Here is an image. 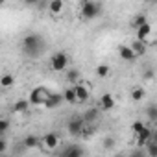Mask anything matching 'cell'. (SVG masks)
Wrapping results in <instances>:
<instances>
[{"instance_id":"7402d4cb","label":"cell","mask_w":157,"mask_h":157,"mask_svg":"<svg viewBox=\"0 0 157 157\" xmlns=\"http://www.w3.org/2000/svg\"><path fill=\"white\" fill-rule=\"evenodd\" d=\"M48 10H50V13L57 15V13H61V10H63V2H61V0H52V2L48 4Z\"/></svg>"},{"instance_id":"e0dca14e","label":"cell","mask_w":157,"mask_h":157,"mask_svg":"<svg viewBox=\"0 0 157 157\" xmlns=\"http://www.w3.org/2000/svg\"><path fill=\"white\" fill-rule=\"evenodd\" d=\"M28 107H30V104H28L26 98H21V100H17V102L13 104V111H15V113H26Z\"/></svg>"},{"instance_id":"603a6c76","label":"cell","mask_w":157,"mask_h":157,"mask_svg":"<svg viewBox=\"0 0 157 157\" xmlns=\"http://www.w3.org/2000/svg\"><path fill=\"white\" fill-rule=\"evenodd\" d=\"M148 21H146V15H142V13H139V15H135V19H133V22H131V26L133 28H140V26H144Z\"/></svg>"},{"instance_id":"f1b7e54d","label":"cell","mask_w":157,"mask_h":157,"mask_svg":"<svg viewBox=\"0 0 157 157\" xmlns=\"http://www.w3.org/2000/svg\"><path fill=\"white\" fill-rule=\"evenodd\" d=\"M142 128H144V124H142V120H135V122H133V126H131V129H133L135 133H139V131H140Z\"/></svg>"},{"instance_id":"1f68e13d","label":"cell","mask_w":157,"mask_h":157,"mask_svg":"<svg viewBox=\"0 0 157 157\" xmlns=\"http://www.w3.org/2000/svg\"><path fill=\"white\" fill-rule=\"evenodd\" d=\"M113 157H126L124 153H117V155H113Z\"/></svg>"},{"instance_id":"30bf717a","label":"cell","mask_w":157,"mask_h":157,"mask_svg":"<svg viewBox=\"0 0 157 157\" xmlns=\"http://www.w3.org/2000/svg\"><path fill=\"white\" fill-rule=\"evenodd\" d=\"M74 87V93H76V102H82V104H85L87 100H89V89L85 87V85H72Z\"/></svg>"},{"instance_id":"7a4b0ae2","label":"cell","mask_w":157,"mask_h":157,"mask_svg":"<svg viewBox=\"0 0 157 157\" xmlns=\"http://www.w3.org/2000/svg\"><path fill=\"white\" fill-rule=\"evenodd\" d=\"M102 13V4L100 2H93V0H85L82 4V10H80V17L85 19V21H91V19H96L100 17Z\"/></svg>"},{"instance_id":"5bb4252c","label":"cell","mask_w":157,"mask_h":157,"mask_svg":"<svg viewBox=\"0 0 157 157\" xmlns=\"http://www.w3.org/2000/svg\"><path fill=\"white\" fill-rule=\"evenodd\" d=\"M100 109H104V111H109V109H113L115 107V98H113V94H104L102 98H100Z\"/></svg>"},{"instance_id":"d4e9b609","label":"cell","mask_w":157,"mask_h":157,"mask_svg":"<svg viewBox=\"0 0 157 157\" xmlns=\"http://www.w3.org/2000/svg\"><path fill=\"white\" fill-rule=\"evenodd\" d=\"M146 115H148V120L155 122V120H157V105H150L148 111H146Z\"/></svg>"},{"instance_id":"6da1fadb","label":"cell","mask_w":157,"mask_h":157,"mask_svg":"<svg viewBox=\"0 0 157 157\" xmlns=\"http://www.w3.org/2000/svg\"><path fill=\"white\" fill-rule=\"evenodd\" d=\"M44 50H46V43H44L43 35H39V33H28L22 39V52L28 57H39V56L44 54Z\"/></svg>"},{"instance_id":"9c48e42d","label":"cell","mask_w":157,"mask_h":157,"mask_svg":"<svg viewBox=\"0 0 157 157\" xmlns=\"http://www.w3.org/2000/svg\"><path fill=\"white\" fill-rule=\"evenodd\" d=\"M153 135H155V133H153L148 126H144V128L137 133V146H139V148H144V146H146V142H148Z\"/></svg>"},{"instance_id":"f546056e","label":"cell","mask_w":157,"mask_h":157,"mask_svg":"<svg viewBox=\"0 0 157 157\" xmlns=\"http://www.w3.org/2000/svg\"><path fill=\"white\" fill-rule=\"evenodd\" d=\"M6 150H8V142H6V139L0 137V155L6 153Z\"/></svg>"},{"instance_id":"3957f363","label":"cell","mask_w":157,"mask_h":157,"mask_svg":"<svg viewBox=\"0 0 157 157\" xmlns=\"http://www.w3.org/2000/svg\"><path fill=\"white\" fill-rule=\"evenodd\" d=\"M50 96V93L46 91V87H35L32 93H30V98H28V104L30 105H44L46 98Z\"/></svg>"},{"instance_id":"9a60e30c","label":"cell","mask_w":157,"mask_h":157,"mask_svg":"<svg viewBox=\"0 0 157 157\" xmlns=\"http://www.w3.org/2000/svg\"><path fill=\"white\" fill-rule=\"evenodd\" d=\"M151 33V26L146 22L144 26H140L139 30H137V41H140V43H146V39H148V35Z\"/></svg>"},{"instance_id":"4fadbf2b","label":"cell","mask_w":157,"mask_h":157,"mask_svg":"<svg viewBox=\"0 0 157 157\" xmlns=\"http://www.w3.org/2000/svg\"><path fill=\"white\" fill-rule=\"evenodd\" d=\"M39 144H41V139H39V137H35V135H26V137L22 139V148H24V150L37 148Z\"/></svg>"},{"instance_id":"7c38bea8","label":"cell","mask_w":157,"mask_h":157,"mask_svg":"<svg viewBox=\"0 0 157 157\" xmlns=\"http://www.w3.org/2000/svg\"><path fill=\"white\" fill-rule=\"evenodd\" d=\"M118 56H120V59H124V61H135V59H137V56L133 54V50H131L128 44L118 46Z\"/></svg>"},{"instance_id":"44dd1931","label":"cell","mask_w":157,"mask_h":157,"mask_svg":"<svg viewBox=\"0 0 157 157\" xmlns=\"http://www.w3.org/2000/svg\"><path fill=\"white\" fill-rule=\"evenodd\" d=\"M144 96H146V93H144L142 87H133V91H131V100L133 102H140Z\"/></svg>"},{"instance_id":"484cf974","label":"cell","mask_w":157,"mask_h":157,"mask_svg":"<svg viewBox=\"0 0 157 157\" xmlns=\"http://www.w3.org/2000/svg\"><path fill=\"white\" fill-rule=\"evenodd\" d=\"M115 144H117L115 137H111V135H109V137H105V139H104V148H105V150H113V148H115Z\"/></svg>"},{"instance_id":"ac0fdd59","label":"cell","mask_w":157,"mask_h":157,"mask_svg":"<svg viewBox=\"0 0 157 157\" xmlns=\"http://www.w3.org/2000/svg\"><path fill=\"white\" fill-rule=\"evenodd\" d=\"M65 80L68 83H76L78 80H80V70H78V68H68L67 74H65Z\"/></svg>"},{"instance_id":"52a82bcc","label":"cell","mask_w":157,"mask_h":157,"mask_svg":"<svg viewBox=\"0 0 157 157\" xmlns=\"http://www.w3.org/2000/svg\"><path fill=\"white\" fill-rule=\"evenodd\" d=\"M41 142H43V146H44L46 150H56V148L59 146V137H57L56 131H50V133H46V135L41 139Z\"/></svg>"},{"instance_id":"5b68a950","label":"cell","mask_w":157,"mask_h":157,"mask_svg":"<svg viewBox=\"0 0 157 157\" xmlns=\"http://www.w3.org/2000/svg\"><path fill=\"white\" fill-rule=\"evenodd\" d=\"M57 157H85V150L80 144H67Z\"/></svg>"},{"instance_id":"4316f807","label":"cell","mask_w":157,"mask_h":157,"mask_svg":"<svg viewBox=\"0 0 157 157\" xmlns=\"http://www.w3.org/2000/svg\"><path fill=\"white\" fill-rule=\"evenodd\" d=\"M10 129V120H6V118H0V137H2L6 131Z\"/></svg>"},{"instance_id":"83f0119b","label":"cell","mask_w":157,"mask_h":157,"mask_svg":"<svg viewBox=\"0 0 157 157\" xmlns=\"http://www.w3.org/2000/svg\"><path fill=\"white\" fill-rule=\"evenodd\" d=\"M129 157H148V155H146L144 148H137V150H133V151L129 153Z\"/></svg>"},{"instance_id":"ffe728a7","label":"cell","mask_w":157,"mask_h":157,"mask_svg":"<svg viewBox=\"0 0 157 157\" xmlns=\"http://www.w3.org/2000/svg\"><path fill=\"white\" fill-rule=\"evenodd\" d=\"M63 102H67V104H76V93H74V87L65 89V93H63Z\"/></svg>"},{"instance_id":"8992f818","label":"cell","mask_w":157,"mask_h":157,"mask_svg":"<svg viewBox=\"0 0 157 157\" xmlns=\"http://www.w3.org/2000/svg\"><path fill=\"white\" fill-rule=\"evenodd\" d=\"M83 120L82 117H72L68 122H67V131L70 135H82V129H83Z\"/></svg>"},{"instance_id":"cb8c5ba5","label":"cell","mask_w":157,"mask_h":157,"mask_svg":"<svg viewBox=\"0 0 157 157\" xmlns=\"http://www.w3.org/2000/svg\"><path fill=\"white\" fill-rule=\"evenodd\" d=\"M109 72H111L109 65H98V67H96V74H98L100 78H107V76H109Z\"/></svg>"},{"instance_id":"2e32d148","label":"cell","mask_w":157,"mask_h":157,"mask_svg":"<svg viewBox=\"0 0 157 157\" xmlns=\"http://www.w3.org/2000/svg\"><path fill=\"white\" fill-rule=\"evenodd\" d=\"M129 48L133 50V54H135L137 57H139V56H144V54H146V43H140V41H137V39H135V41H133V43L129 44Z\"/></svg>"},{"instance_id":"d6986e66","label":"cell","mask_w":157,"mask_h":157,"mask_svg":"<svg viewBox=\"0 0 157 157\" xmlns=\"http://www.w3.org/2000/svg\"><path fill=\"white\" fill-rule=\"evenodd\" d=\"M15 83V78H13V74H2V78H0V87H4V89H8V87H11Z\"/></svg>"},{"instance_id":"8fae6325","label":"cell","mask_w":157,"mask_h":157,"mask_svg":"<svg viewBox=\"0 0 157 157\" xmlns=\"http://www.w3.org/2000/svg\"><path fill=\"white\" fill-rule=\"evenodd\" d=\"M63 104V94H59V93H50V96L46 98V102H44V105L48 107V109H56V107H59Z\"/></svg>"},{"instance_id":"277c9868","label":"cell","mask_w":157,"mask_h":157,"mask_svg":"<svg viewBox=\"0 0 157 157\" xmlns=\"http://www.w3.org/2000/svg\"><path fill=\"white\" fill-rule=\"evenodd\" d=\"M67 65H68V56H67L65 52H57V54H54L52 59H50V68L56 70V72L65 70Z\"/></svg>"},{"instance_id":"d6a6232c","label":"cell","mask_w":157,"mask_h":157,"mask_svg":"<svg viewBox=\"0 0 157 157\" xmlns=\"http://www.w3.org/2000/svg\"><path fill=\"white\" fill-rule=\"evenodd\" d=\"M0 157H10V155H8V153H2V155H0Z\"/></svg>"},{"instance_id":"4dcf8cb0","label":"cell","mask_w":157,"mask_h":157,"mask_svg":"<svg viewBox=\"0 0 157 157\" xmlns=\"http://www.w3.org/2000/svg\"><path fill=\"white\" fill-rule=\"evenodd\" d=\"M144 78H146V80H151V78H153V68H148L144 72Z\"/></svg>"},{"instance_id":"ba28073f","label":"cell","mask_w":157,"mask_h":157,"mask_svg":"<svg viewBox=\"0 0 157 157\" xmlns=\"http://www.w3.org/2000/svg\"><path fill=\"white\" fill-rule=\"evenodd\" d=\"M98 118H100V109H98V107H89V109H85L83 115H82L83 124H94Z\"/></svg>"}]
</instances>
